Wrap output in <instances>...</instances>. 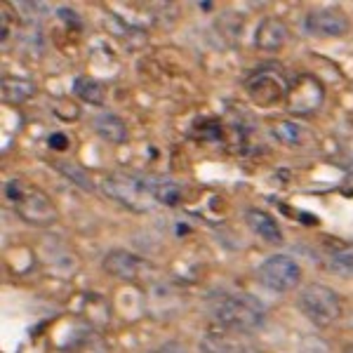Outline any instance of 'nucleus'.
I'll list each match as a JSON object with an SVG mask.
<instances>
[{
  "label": "nucleus",
  "mask_w": 353,
  "mask_h": 353,
  "mask_svg": "<svg viewBox=\"0 0 353 353\" xmlns=\"http://www.w3.org/2000/svg\"><path fill=\"white\" fill-rule=\"evenodd\" d=\"M210 316L217 325L226 330H236V332H250L257 330L266 318V309L259 299L252 294L231 292L221 294L210 304Z\"/></svg>",
  "instance_id": "obj_1"
},
{
  "label": "nucleus",
  "mask_w": 353,
  "mask_h": 353,
  "mask_svg": "<svg viewBox=\"0 0 353 353\" xmlns=\"http://www.w3.org/2000/svg\"><path fill=\"white\" fill-rule=\"evenodd\" d=\"M5 196L14 205V212L26 224L50 226L59 217V212H57L54 203L48 198V193H43L41 189H33V186L24 184L21 179H10L5 184Z\"/></svg>",
  "instance_id": "obj_2"
},
{
  "label": "nucleus",
  "mask_w": 353,
  "mask_h": 353,
  "mask_svg": "<svg viewBox=\"0 0 353 353\" xmlns=\"http://www.w3.org/2000/svg\"><path fill=\"white\" fill-rule=\"evenodd\" d=\"M299 311L313 323L316 327H327L337 323L341 316V301L332 288L323 285V283H311V285L301 288L299 292Z\"/></svg>",
  "instance_id": "obj_3"
},
{
  "label": "nucleus",
  "mask_w": 353,
  "mask_h": 353,
  "mask_svg": "<svg viewBox=\"0 0 353 353\" xmlns=\"http://www.w3.org/2000/svg\"><path fill=\"white\" fill-rule=\"evenodd\" d=\"M99 189L106 198L121 203L123 208L132 210V212H149L153 205H156L149 189H146V181L137 179V176L109 174L99 181Z\"/></svg>",
  "instance_id": "obj_4"
},
{
  "label": "nucleus",
  "mask_w": 353,
  "mask_h": 353,
  "mask_svg": "<svg viewBox=\"0 0 353 353\" xmlns=\"http://www.w3.org/2000/svg\"><path fill=\"white\" fill-rule=\"evenodd\" d=\"M257 276L261 285L269 288L271 292H290L299 285L301 266L288 254H273L266 261H261Z\"/></svg>",
  "instance_id": "obj_5"
},
{
  "label": "nucleus",
  "mask_w": 353,
  "mask_h": 353,
  "mask_svg": "<svg viewBox=\"0 0 353 353\" xmlns=\"http://www.w3.org/2000/svg\"><path fill=\"white\" fill-rule=\"evenodd\" d=\"M349 17L337 8L309 10L304 17V31L313 38H339L349 31Z\"/></svg>",
  "instance_id": "obj_6"
},
{
  "label": "nucleus",
  "mask_w": 353,
  "mask_h": 353,
  "mask_svg": "<svg viewBox=\"0 0 353 353\" xmlns=\"http://www.w3.org/2000/svg\"><path fill=\"white\" fill-rule=\"evenodd\" d=\"M101 266H104V271L109 273L111 278L130 283V281H137V278H139L144 261L132 252H125V250H111V252L104 257V261H101Z\"/></svg>",
  "instance_id": "obj_7"
},
{
  "label": "nucleus",
  "mask_w": 353,
  "mask_h": 353,
  "mask_svg": "<svg viewBox=\"0 0 353 353\" xmlns=\"http://www.w3.org/2000/svg\"><path fill=\"white\" fill-rule=\"evenodd\" d=\"M288 41H290L288 26L281 19H276V17L261 19L257 33H254V45H257V50H261V52H278V50L285 48Z\"/></svg>",
  "instance_id": "obj_8"
},
{
  "label": "nucleus",
  "mask_w": 353,
  "mask_h": 353,
  "mask_svg": "<svg viewBox=\"0 0 353 353\" xmlns=\"http://www.w3.org/2000/svg\"><path fill=\"white\" fill-rule=\"evenodd\" d=\"M261 85H264V92L257 97V104H261V106L278 104V101H281L283 97L288 94L285 78L278 76L276 71H269V68H264V71H257L248 81V88H261Z\"/></svg>",
  "instance_id": "obj_9"
},
{
  "label": "nucleus",
  "mask_w": 353,
  "mask_h": 353,
  "mask_svg": "<svg viewBox=\"0 0 353 353\" xmlns=\"http://www.w3.org/2000/svg\"><path fill=\"white\" fill-rule=\"evenodd\" d=\"M245 221H248V226L252 229L254 236H259L264 243H269V245H281L283 243L281 226H278V221L273 219L269 212H264V210L250 208L248 212H245Z\"/></svg>",
  "instance_id": "obj_10"
},
{
  "label": "nucleus",
  "mask_w": 353,
  "mask_h": 353,
  "mask_svg": "<svg viewBox=\"0 0 353 353\" xmlns=\"http://www.w3.org/2000/svg\"><path fill=\"white\" fill-rule=\"evenodd\" d=\"M92 128L101 139L111 141V144H125V141H128V125L123 123L121 116H116V113H111V111H104V113H99V116H94Z\"/></svg>",
  "instance_id": "obj_11"
},
{
  "label": "nucleus",
  "mask_w": 353,
  "mask_h": 353,
  "mask_svg": "<svg viewBox=\"0 0 353 353\" xmlns=\"http://www.w3.org/2000/svg\"><path fill=\"white\" fill-rule=\"evenodd\" d=\"M144 181H146V189H149L151 198L158 205L174 208V205L181 203V189L172 179H165V176H149V179H144Z\"/></svg>",
  "instance_id": "obj_12"
},
{
  "label": "nucleus",
  "mask_w": 353,
  "mask_h": 353,
  "mask_svg": "<svg viewBox=\"0 0 353 353\" xmlns=\"http://www.w3.org/2000/svg\"><path fill=\"white\" fill-rule=\"evenodd\" d=\"M3 101L8 104H21L28 97H33L36 92V85L31 81H24V78H14V76H5L3 78Z\"/></svg>",
  "instance_id": "obj_13"
},
{
  "label": "nucleus",
  "mask_w": 353,
  "mask_h": 353,
  "mask_svg": "<svg viewBox=\"0 0 353 353\" xmlns=\"http://www.w3.org/2000/svg\"><path fill=\"white\" fill-rule=\"evenodd\" d=\"M201 349L203 353H245V346L229 334H205Z\"/></svg>",
  "instance_id": "obj_14"
},
{
  "label": "nucleus",
  "mask_w": 353,
  "mask_h": 353,
  "mask_svg": "<svg viewBox=\"0 0 353 353\" xmlns=\"http://www.w3.org/2000/svg\"><path fill=\"white\" fill-rule=\"evenodd\" d=\"M73 94L78 99H83L85 104H94V106L104 104V88L97 81H92V78H85V76L76 78L73 81Z\"/></svg>",
  "instance_id": "obj_15"
},
{
  "label": "nucleus",
  "mask_w": 353,
  "mask_h": 353,
  "mask_svg": "<svg viewBox=\"0 0 353 353\" xmlns=\"http://www.w3.org/2000/svg\"><path fill=\"white\" fill-rule=\"evenodd\" d=\"M66 353H109V346H106V341L101 339L99 334L90 332V334H83L78 341H73L66 349Z\"/></svg>",
  "instance_id": "obj_16"
},
{
  "label": "nucleus",
  "mask_w": 353,
  "mask_h": 353,
  "mask_svg": "<svg viewBox=\"0 0 353 353\" xmlns=\"http://www.w3.org/2000/svg\"><path fill=\"white\" fill-rule=\"evenodd\" d=\"M57 170H59L61 174L66 176L71 184H76V186H81L83 191H92L94 189V184H92V179H90V174L85 172L83 168H78L76 163H57Z\"/></svg>",
  "instance_id": "obj_17"
},
{
  "label": "nucleus",
  "mask_w": 353,
  "mask_h": 353,
  "mask_svg": "<svg viewBox=\"0 0 353 353\" xmlns=\"http://www.w3.org/2000/svg\"><path fill=\"white\" fill-rule=\"evenodd\" d=\"M330 266L341 276H353V250H334L330 254Z\"/></svg>",
  "instance_id": "obj_18"
},
{
  "label": "nucleus",
  "mask_w": 353,
  "mask_h": 353,
  "mask_svg": "<svg viewBox=\"0 0 353 353\" xmlns=\"http://www.w3.org/2000/svg\"><path fill=\"white\" fill-rule=\"evenodd\" d=\"M273 137L285 144H299V137H301V128L297 123H281L273 128Z\"/></svg>",
  "instance_id": "obj_19"
},
{
  "label": "nucleus",
  "mask_w": 353,
  "mask_h": 353,
  "mask_svg": "<svg viewBox=\"0 0 353 353\" xmlns=\"http://www.w3.org/2000/svg\"><path fill=\"white\" fill-rule=\"evenodd\" d=\"M299 353H330V346L321 337H304L299 344Z\"/></svg>",
  "instance_id": "obj_20"
},
{
  "label": "nucleus",
  "mask_w": 353,
  "mask_h": 353,
  "mask_svg": "<svg viewBox=\"0 0 353 353\" xmlns=\"http://www.w3.org/2000/svg\"><path fill=\"white\" fill-rule=\"evenodd\" d=\"M50 149H57V151H64V149H68V137H66L64 132L50 134Z\"/></svg>",
  "instance_id": "obj_21"
},
{
  "label": "nucleus",
  "mask_w": 353,
  "mask_h": 353,
  "mask_svg": "<svg viewBox=\"0 0 353 353\" xmlns=\"http://www.w3.org/2000/svg\"><path fill=\"white\" fill-rule=\"evenodd\" d=\"M153 353H186L184 346L179 344V341H168V344H163V346H158Z\"/></svg>",
  "instance_id": "obj_22"
},
{
  "label": "nucleus",
  "mask_w": 353,
  "mask_h": 353,
  "mask_svg": "<svg viewBox=\"0 0 353 353\" xmlns=\"http://www.w3.org/2000/svg\"><path fill=\"white\" fill-rule=\"evenodd\" d=\"M344 353H353V344H349V346H346V349H344Z\"/></svg>",
  "instance_id": "obj_23"
}]
</instances>
